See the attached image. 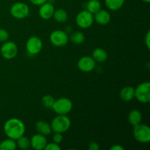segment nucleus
Instances as JSON below:
<instances>
[{
  "label": "nucleus",
  "instance_id": "6e6552de",
  "mask_svg": "<svg viewBox=\"0 0 150 150\" xmlns=\"http://www.w3.org/2000/svg\"><path fill=\"white\" fill-rule=\"evenodd\" d=\"M51 44L56 47L65 46L69 41L67 32L62 30H54L51 33L49 37Z\"/></svg>",
  "mask_w": 150,
  "mask_h": 150
},
{
  "label": "nucleus",
  "instance_id": "5701e85b",
  "mask_svg": "<svg viewBox=\"0 0 150 150\" xmlns=\"http://www.w3.org/2000/svg\"><path fill=\"white\" fill-rule=\"evenodd\" d=\"M16 141H17V142H16L17 147H18L19 149H23V150H26L31 147L30 139H29L28 137L24 136V135L22 136L21 137L18 138Z\"/></svg>",
  "mask_w": 150,
  "mask_h": 150
},
{
  "label": "nucleus",
  "instance_id": "2eb2a0df",
  "mask_svg": "<svg viewBox=\"0 0 150 150\" xmlns=\"http://www.w3.org/2000/svg\"><path fill=\"white\" fill-rule=\"evenodd\" d=\"M120 96L122 100L128 102L135 98V88L131 86H125L121 89Z\"/></svg>",
  "mask_w": 150,
  "mask_h": 150
},
{
  "label": "nucleus",
  "instance_id": "1a4fd4ad",
  "mask_svg": "<svg viewBox=\"0 0 150 150\" xmlns=\"http://www.w3.org/2000/svg\"><path fill=\"white\" fill-rule=\"evenodd\" d=\"M18 46L13 41H5L1 45V56L5 59H13L18 54Z\"/></svg>",
  "mask_w": 150,
  "mask_h": 150
},
{
  "label": "nucleus",
  "instance_id": "39448f33",
  "mask_svg": "<svg viewBox=\"0 0 150 150\" xmlns=\"http://www.w3.org/2000/svg\"><path fill=\"white\" fill-rule=\"evenodd\" d=\"M135 98L142 103H147L150 101V83L143 82L135 89Z\"/></svg>",
  "mask_w": 150,
  "mask_h": 150
},
{
  "label": "nucleus",
  "instance_id": "bb28decb",
  "mask_svg": "<svg viewBox=\"0 0 150 150\" xmlns=\"http://www.w3.org/2000/svg\"><path fill=\"white\" fill-rule=\"evenodd\" d=\"M9 39V33L4 29H0V42H5Z\"/></svg>",
  "mask_w": 150,
  "mask_h": 150
},
{
  "label": "nucleus",
  "instance_id": "aec40b11",
  "mask_svg": "<svg viewBox=\"0 0 150 150\" xmlns=\"http://www.w3.org/2000/svg\"><path fill=\"white\" fill-rule=\"evenodd\" d=\"M53 18L58 23H64V22H66L67 21L68 15H67V11L64 10V9L59 8L57 10H54Z\"/></svg>",
  "mask_w": 150,
  "mask_h": 150
},
{
  "label": "nucleus",
  "instance_id": "2f4dec72",
  "mask_svg": "<svg viewBox=\"0 0 150 150\" xmlns=\"http://www.w3.org/2000/svg\"><path fill=\"white\" fill-rule=\"evenodd\" d=\"M124 147L120 144H114L110 148V150H124Z\"/></svg>",
  "mask_w": 150,
  "mask_h": 150
},
{
  "label": "nucleus",
  "instance_id": "4468645a",
  "mask_svg": "<svg viewBox=\"0 0 150 150\" xmlns=\"http://www.w3.org/2000/svg\"><path fill=\"white\" fill-rule=\"evenodd\" d=\"M94 21L100 25H106L111 21V15L105 10H100L93 15Z\"/></svg>",
  "mask_w": 150,
  "mask_h": 150
},
{
  "label": "nucleus",
  "instance_id": "a211bd4d",
  "mask_svg": "<svg viewBox=\"0 0 150 150\" xmlns=\"http://www.w3.org/2000/svg\"><path fill=\"white\" fill-rule=\"evenodd\" d=\"M127 120L129 123L132 126H135L136 125H139L142 121V114L140 111L137 109H133L130 111L127 116Z\"/></svg>",
  "mask_w": 150,
  "mask_h": 150
},
{
  "label": "nucleus",
  "instance_id": "c756f323",
  "mask_svg": "<svg viewBox=\"0 0 150 150\" xmlns=\"http://www.w3.org/2000/svg\"><path fill=\"white\" fill-rule=\"evenodd\" d=\"M145 44L146 45V48L148 50L150 49V31H148L147 33H146V36H145Z\"/></svg>",
  "mask_w": 150,
  "mask_h": 150
},
{
  "label": "nucleus",
  "instance_id": "412c9836",
  "mask_svg": "<svg viewBox=\"0 0 150 150\" xmlns=\"http://www.w3.org/2000/svg\"><path fill=\"white\" fill-rule=\"evenodd\" d=\"M100 9L101 4L99 0H89L86 3V10L92 14L94 15Z\"/></svg>",
  "mask_w": 150,
  "mask_h": 150
},
{
  "label": "nucleus",
  "instance_id": "9d476101",
  "mask_svg": "<svg viewBox=\"0 0 150 150\" xmlns=\"http://www.w3.org/2000/svg\"><path fill=\"white\" fill-rule=\"evenodd\" d=\"M26 48L29 55H37L40 52L42 48V40L39 37H30L26 41Z\"/></svg>",
  "mask_w": 150,
  "mask_h": 150
},
{
  "label": "nucleus",
  "instance_id": "b1692460",
  "mask_svg": "<svg viewBox=\"0 0 150 150\" xmlns=\"http://www.w3.org/2000/svg\"><path fill=\"white\" fill-rule=\"evenodd\" d=\"M70 39L73 43L76 44V45H80L84 42L85 35L83 32L77 31V32H75L72 34Z\"/></svg>",
  "mask_w": 150,
  "mask_h": 150
},
{
  "label": "nucleus",
  "instance_id": "f3484780",
  "mask_svg": "<svg viewBox=\"0 0 150 150\" xmlns=\"http://www.w3.org/2000/svg\"><path fill=\"white\" fill-rule=\"evenodd\" d=\"M92 57L96 62L103 63L108 59V53L103 48H97L92 52Z\"/></svg>",
  "mask_w": 150,
  "mask_h": 150
},
{
  "label": "nucleus",
  "instance_id": "f03ea898",
  "mask_svg": "<svg viewBox=\"0 0 150 150\" xmlns=\"http://www.w3.org/2000/svg\"><path fill=\"white\" fill-rule=\"evenodd\" d=\"M71 125L70 118L66 115H58L54 117L51 123V130L54 133H63L69 130Z\"/></svg>",
  "mask_w": 150,
  "mask_h": 150
},
{
  "label": "nucleus",
  "instance_id": "f8f14e48",
  "mask_svg": "<svg viewBox=\"0 0 150 150\" xmlns=\"http://www.w3.org/2000/svg\"><path fill=\"white\" fill-rule=\"evenodd\" d=\"M47 139L45 136H43L40 133H37L32 136L30 139L31 147L35 150H42L45 149L47 144Z\"/></svg>",
  "mask_w": 150,
  "mask_h": 150
},
{
  "label": "nucleus",
  "instance_id": "7c9ffc66",
  "mask_svg": "<svg viewBox=\"0 0 150 150\" xmlns=\"http://www.w3.org/2000/svg\"><path fill=\"white\" fill-rule=\"evenodd\" d=\"M32 4H33L34 5L36 6H40L42 5V4L45 3L46 1H48V0H29Z\"/></svg>",
  "mask_w": 150,
  "mask_h": 150
},
{
  "label": "nucleus",
  "instance_id": "cd10ccee",
  "mask_svg": "<svg viewBox=\"0 0 150 150\" xmlns=\"http://www.w3.org/2000/svg\"><path fill=\"white\" fill-rule=\"evenodd\" d=\"M63 140V136L62 133H54V135L53 136V142L55 143L59 144Z\"/></svg>",
  "mask_w": 150,
  "mask_h": 150
},
{
  "label": "nucleus",
  "instance_id": "7ed1b4c3",
  "mask_svg": "<svg viewBox=\"0 0 150 150\" xmlns=\"http://www.w3.org/2000/svg\"><path fill=\"white\" fill-rule=\"evenodd\" d=\"M51 108L58 115H67L73 108V103L67 98H60L54 101Z\"/></svg>",
  "mask_w": 150,
  "mask_h": 150
},
{
  "label": "nucleus",
  "instance_id": "9b49d317",
  "mask_svg": "<svg viewBox=\"0 0 150 150\" xmlns=\"http://www.w3.org/2000/svg\"><path fill=\"white\" fill-rule=\"evenodd\" d=\"M96 62L90 56H83L78 61V68L83 73H89L96 67Z\"/></svg>",
  "mask_w": 150,
  "mask_h": 150
},
{
  "label": "nucleus",
  "instance_id": "dca6fc26",
  "mask_svg": "<svg viewBox=\"0 0 150 150\" xmlns=\"http://www.w3.org/2000/svg\"><path fill=\"white\" fill-rule=\"evenodd\" d=\"M35 129L38 133L43 135V136H48L52 131L51 125L48 122L42 121V120L37 122L35 124Z\"/></svg>",
  "mask_w": 150,
  "mask_h": 150
},
{
  "label": "nucleus",
  "instance_id": "4be33fe9",
  "mask_svg": "<svg viewBox=\"0 0 150 150\" xmlns=\"http://www.w3.org/2000/svg\"><path fill=\"white\" fill-rule=\"evenodd\" d=\"M17 148L16 140L7 139L0 143V150H15Z\"/></svg>",
  "mask_w": 150,
  "mask_h": 150
},
{
  "label": "nucleus",
  "instance_id": "393cba45",
  "mask_svg": "<svg viewBox=\"0 0 150 150\" xmlns=\"http://www.w3.org/2000/svg\"><path fill=\"white\" fill-rule=\"evenodd\" d=\"M54 101H55V100H54V97L50 95H45L42 98V105L47 108H52V105L54 104Z\"/></svg>",
  "mask_w": 150,
  "mask_h": 150
},
{
  "label": "nucleus",
  "instance_id": "a878e982",
  "mask_svg": "<svg viewBox=\"0 0 150 150\" xmlns=\"http://www.w3.org/2000/svg\"><path fill=\"white\" fill-rule=\"evenodd\" d=\"M45 150H60L61 147L58 144L55 143V142H51V143H47L46 146H45Z\"/></svg>",
  "mask_w": 150,
  "mask_h": 150
},
{
  "label": "nucleus",
  "instance_id": "c85d7f7f",
  "mask_svg": "<svg viewBox=\"0 0 150 150\" xmlns=\"http://www.w3.org/2000/svg\"><path fill=\"white\" fill-rule=\"evenodd\" d=\"M100 146L97 142H92L89 144V150H99Z\"/></svg>",
  "mask_w": 150,
  "mask_h": 150
},
{
  "label": "nucleus",
  "instance_id": "f257e3e1",
  "mask_svg": "<svg viewBox=\"0 0 150 150\" xmlns=\"http://www.w3.org/2000/svg\"><path fill=\"white\" fill-rule=\"evenodd\" d=\"M4 132L7 138L17 140L23 136L26 131V127L23 121L18 118H10L4 125Z\"/></svg>",
  "mask_w": 150,
  "mask_h": 150
},
{
  "label": "nucleus",
  "instance_id": "20e7f679",
  "mask_svg": "<svg viewBox=\"0 0 150 150\" xmlns=\"http://www.w3.org/2000/svg\"><path fill=\"white\" fill-rule=\"evenodd\" d=\"M133 136L135 139L140 143H148L150 142L149 127L141 123L133 126Z\"/></svg>",
  "mask_w": 150,
  "mask_h": 150
},
{
  "label": "nucleus",
  "instance_id": "423d86ee",
  "mask_svg": "<svg viewBox=\"0 0 150 150\" xmlns=\"http://www.w3.org/2000/svg\"><path fill=\"white\" fill-rule=\"evenodd\" d=\"M29 7L26 3L18 1L11 6L10 13L13 18L16 19H23L29 16Z\"/></svg>",
  "mask_w": 150,
  "mask_h": 150
},
{
  "label": "nucleus",
  "instance_id": "473e14b6",
  "mask_svg": "<svg viewBox=\"0 0 150 150\" xmlns=\"http://www.w3.org/2000/svg\"><path fill=\"white\" fill-rule=\"evenodd\" d=\"M142 1H144V2L145 3H149L150 2V0H142Z\"/></svg>",
  "mask_w": 150,
  "mask_h": 150
},
{
  "label": "nucleus",
  "instance_id": "ddd939ff",
  "mask_svg": "<svg viewBox=\"0 0 150 150\" xmlns=\"http://www.w3.org/2000/svg\"><path fill=\"white\" fill-rule=\"evenodd\" d=\"M54 10H55V8H54V5L51 3L46 1L42 5L40 6L39 16H40L41 18L44 19V20H48V19L53 18Z\"/></svg>",
  "mask_w": 150,
  "mask_h": 150
},
{
  "label": "nucleus",
  "instance_id": "0eeeda50",
  "mask_svg": "<svg viewBox=\"0 0 150 150\" xmlns=\"http://www.w3.org/2000/svg\"><path fill=\"white\" fill-rule=\"evenodd\" d=\"M76 24L81 29H88L91 27L94 23L93 14L86 10H82L76 16Z\"/></svg>",
  "mask_w": 150,
  "mask_h": 150
},
{
  "label": "nucleus",
  "instance_id": "6ab92c4d",
  "mask_svg": "<svg viewBox=\"0 0 150 150\" xmlns=\"http://www.w3.org/2000/svg\"><path fill=\"white\" fill-rule=\"evenodd\" d=\"M125 1V0H105V4L108 10L117 11L122 7Z\"/></svg>",
  "mask_w": 150,
  "mask_h": 150
}]
</instances>
